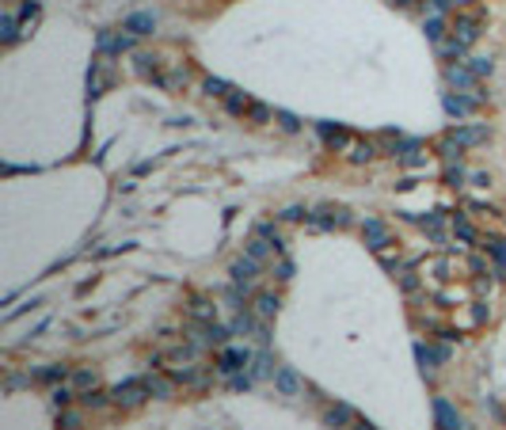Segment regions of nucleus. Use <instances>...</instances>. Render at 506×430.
<instances>
[{
  "label": "nucleus",
  "instance_id": "5fc2aeb1",
  "mask_svg": "<svg viewBox=\"0 0 506 430\" xmlns=\"http://www.w3.org/2000/svg\"><path fill=\"white\" fill-rule=\"evenodd\" d=\"M351 430H381V427H373V422H369V419H358V422H354Z\"/></svg>",
  "mask_w": 506,
  "mask_h": 430
},
{
  "label": "nucleus",
  "instance_id": "6e6d98bb",
  "mask_svg": "<svg viewBox=\"0 0 506 430\" xmlns=\"http://www.w3.org/2000/svg\"><path fill=\"white\" fill-rule=\"evenodd\" d=\"M396 190H415V179H411V175H408V179H400V183H396Z\"/></svg>",
  "mask_w": 506,
  "mask_h": 430
},
{
  "label": "nucleus",
  "instance_id": "4d7b16f0",
  "mask_svg": "<svg viewBox=\"0 0 506 430\" xmlns=\"http://www.w3.org/2000/svg\"><path fill=\"white\" fill-rule=\"evenodd\" d=\"M396 4H400V8H411V4H415V0H396Z\"/></svg>",
  "mask_w": 506,
  "mask_h": 430
},
{
  "label": "nucleus",
  "instance_id": "f257e3e1",
  "mask_svg": "<svg viewBox=\"0 0 506 430\" xmlns=\"http://www.w3.org/2000/svg\"><path fill=\"white\" fill-rule=\"evenodd\" d=\"M441 141L446 145H453V149H476V145H487L491 141V130L483 122H472V126H453V130H446L441 133Z\"/></svg>",
  "mask_w": 506,
  "mask_h": 430
},
{
  "label": "nucleus",
  "instance_id": "49530a36",
  "mask_svg": "<svg viewBox=\"0 0 506 430\" xmlns=\"http://www.w3.org/2000/svg\"><path fill=\"white\" fill-rule=\"evenodd\" d=\"M468 4H472V0H430V8L438 12V16H446L449 8H468Z\"/></svg>",
  "mask_w": 506,
  "mask_h": 430
},
{
  "label": "nucleus",
  "instance_id": "9b49d317",
  "mask_svg": "<svg viewBox=\"0 0 506 430\" xmlns=\"http://www.w3.org/2000/svg\"><path fill=\"white\" fill-rule=\"evenodd\" d=\"M274 392H278V396H286V400L305 396V377L294 370V365H278V373H274Z\"/></svg>",
  "mask_w": 506,
  "mask_h": 430
},
{
  "label": "nucleus",
  "instance_id": "864d4df0",
  "mask_svg": "<svg viewBox=\"0 0 506 430\" xmlns=\"http://www.w3.org/2000/svg\"><path fill=\"white\" fill-rule=\"evenodd\" d=\"M472 183H476V187H491V175L480 172V175H472Z\"/></svg>",
  "mask_w": 506,
  "mask_h": 430
},
{
  "label": "nucleus",
  "instance_id": "ddd939ff",
  "mask_svg": "<svg viewBox=\"0 0 506 430\" xmlns=\"http://www.w3.org/2000/svg\"><path fill=\"white\" fill-rule=\"evenodd\" d=\"M229 274H232V282H236V286H255V282H259V274H263V263L255 256H240V259H232Z\"/></svg>",
  "mask_w": 506,
  "mask_h": 430
},
{
  "label": "nucleus",
  "instance_id": "f704fd0d",
  "mask_svg": "<svg viewBox=\"0 0 506 430\" xmlns=\"http://www.w3.org/2000/svg\"><path fill=\"white\" fill-rule=\"evenodd\" d=\"M274 115H278V111L270 107V103H259V100H255V107H252V115H248V122H252V126H270V122H274Z\"/></svg>",
  "mask_w": 506,
  "mask_h": 430
},
{
  "label": "nucleus",
  "instance_id": "c9c22d12",
  "mask_svg": "<svg viewBox=\"0 0 506 430\" xmlns=\"http://www.w3.org/2000/svg\"><path fill=\"white\" fill-rule=\"evenodd\" d=\"M76 396H80V392H76L73 385H65V381H61L58 389H54V396H50V404H54V407H58V411H61V407H69V404H73Z\"/></svg>",
  "mask_w": 506,
  "mask_h": 430
},
{
  "label": "nucleus",
  "instance_id": "f8f14e48",
  "mask_svg": "<svg viewBox=\"0 0 506 430\" xmlns=\"http://www.w3.org/2000/svg\"><path fill=\"white\" fill-rule=\"evenodd\" d=\"M316 133H320V141H324L331 152H346V149L354 145L351 130H346V126H339V122H320Z\"/></svg>",
  "mask_w": 506,
  "mask_h": 430
},
{
  "label": "nucleus",
  "instance_id": "a211bd4d",
  "mask_svg": "<svg viewBox=\"0 0 506 430\" xmlns=\"http://www.w3.org/2000/svg\"><path fill=\"white\" fill-rule=\"evenodd\" d=\"M252 308H255L259 320H274L278 308H282V297H278L274 290H259V293H255V301H252Z\"/></svg>",
  "mask_w": 506,
  "mask_h": 430
},
{
  "label": "nucleus",
  "instance_id": "7c9ffc66",
  "mask_svg": "<svg viewBox=\"0 0 506 430\" xmlns=\"http://www.w3.org/2000/svg\"><path fill=\"white\" fill-rule=\"evenodd\" d=\"M480 248H487L491 256H495L498 278H503V274H506V240H503V236H487V240H480Z\"/></svg>",
  "mask_w": 506,
  "mask_h": 430
},
{
  "label": "nucleus",
  "instance_id": "f03ea898",
  "mask_svg": "<svg viewBox=\"0 0 506 430\" xmlns=\"http://www.w3.org/2000/svg\"><path fill=\"white\" fill-rule=\"evenodd\" d=\"M148 400V385H145V373L141 377H130V381H118L115 389H111V404L118 407H138Z\"/></svg>",
  "mask_w": 506,
  "mask_h": 430
},
{
  "label": "nucleus",
  "instance_id": "473e14b6",
  "mask_svg": "<svg viewBox=\"0 0 506 430\" xmlns=\"http://www.w3.org/2000/svg\"><path fill=\"white\" fill-rule=\"evenodd\" d=\"M202 91L210 95V100H229V91H232V84L229 80H221V76H206V84H202Z\"/></svg>",
  "mask_w": 506,
  "mask_h": 430
},
{
  "label": "nucleus",
  "instance_id": "6ab92c4d",
  "mask_svg": "<svg viewBox=\"0 0 506 430\" xmlns=\"http://www.w3.org/2000/svg\"><path fill=\"white\" fill-rule=\"evenodd\" d=\"M396 160H400L404 168H426V152H423V145H419V141H408V137L400 141V149H396Z\"/></svg>",
  "mask_w": 506,
  "mask_h": 430
},
{
  "label": "nucleus",
  "instance_id": "0eeeda50",
  "mask_svg": "<svg viewBox=\"0 0 506 430\" xmlns=\"http://www.w3.org/2000/svg\"><path fill=\"white\" fill-rule=\"evenodd\" d=\"M133 38H138V34H130V31H99L96 50L107 54V58H122V54L133 50Z\"/></svg>",
  "mask_w": 506,
  "mask_h": 430
},
{
  "label": "nucleus",
  "instance_id": "393cba45",
  "mask_svg": "<svg viewBox=\"0 0 506 430\" xmlns=\"http://www.w3.org/2000/svg\"><path fill=\"white\" fill-rule=\"evenodd\" d=\"M187 313H190V320H195V324H213V320H217V305L206 301V297H190Z\"/></svg>",
  "mask_w": 506,
  "mask_h": 430
},
{
  "label": "nucleus",
  "instance_id": "37998d69",
  "mask_svg": "<svg viewBox=\"0 0 506 430\" xmlns=\"http://www.w3.org/2000/svg\"><path fill=\"white\" fill-rule=\"evenodd\" d=\"M58 430H80V415L69 411V407H61L58 411Z\"/></svg>",
  "mask_w": 506,
  "mask_h": 430
},
{
  "label": "nucleus",
  "instance_id": "bb28decb",
  "mask_svg": "<svg viewBox=\"0 0 506 430\" xmlns=\"http://www.w3.org/2000/svg\"><path fill=\"white\" fill-rule=\"evenodd\" d=\"M73 377V365H42V370H34L31 381H38V385H58V381H69Z\"/></svg>",
  "mask_w": 506,
  "mask_h": 430
},
{
  "label": "nucleus",
  "instance_id": "4468645a",
  "mask_svg": "<svg viewBox=\"0 0 506 430\" xmlns=\"http://www.w3.org/2000/svg\"><path fill=\"white\" fill-rule=\"evenodd\" d=\"M434 427L438 430H465V419L446 396H434Z\"/></svg>",
  "mask_w": 506,
  "mask_h": 430
},
{
  "label": "nucleus",
  "instance_id": "6e6552de",
  "mask_svg": "<svg viewBox=\"0 0 506 430\" xmlns=\"http://www.w3.org/2000/svg\"><path fill=\"white\" fill-rule=\"evenodd\" d=\"M133 73H138L141 80H153L156 88H160V84H164V73H168V69H164V58H160V54L138 50V54H133Z\"/></svg>",
  "mask_w": 506,
  "mask_h": 430
},
{
  "label": "nucleus",
  "instance_id": "7ed1b4c3",
  "mask_svg": "<svg viewBox=\"0 0 506 430\" xmlns=\"http://www.w3.org/2000/svg\"><path fill=\"white\" fill-rule=\"evenodd\" d=\"M354 221V214L346 206H335V202H324V206H316L312 210V217H309V225L312 229H346V225Z\"/></svg>",
  "mask_w": 506,
  "mask_h": 430
},
{
  "label": "nucleus",
  "instance_id": "4c0bfd02",
  "mask_svg": "<svg viewBox=\"0 0 506 430\" xmlns=\"http://www.w3.org/2000/svg\"><path fill=\"white\" fill-rule=\"evenodd\" d=\"M270 251H274V248H270V240H263L259 232H252V240H248V256H255V259L263 263V259H267Z\"/></svg>",
  "mask_w": 506,
  "mask_h": 430
},
{
  "label": "nucleus",
  "instance_id": "412c9836",
  "mask_svg": "<svg viewBox=\"0 0 506 430\" xmlns=\"http://www.w3.org/2000/svg\"><path fill=\"white\" fill-rule=\"evenodd\" d=\"M187 84H190V65L175 61V65L164 73V84H160V88H164V91H187Z\"/></svg>",
  "mask_w": 506,
  "mask_h": 430
},
{
  "label": "nucleus",
  "instance_id": "c85d7f7f",
  "mask_svg": "<svg viewBox=\"0 0 506 430\" xmlns=\"http://www.w3.org/2000/svg\"><path fill=\"white\" fill-rule=\"evenodd\" d=\"M274 373H278L274 370V354H270V350H259V354L252 358V377L255 381H267V377L274 381Z\"/></svg>",
  "mask_w": 506,
  "mask_h": 430
},
{
  "label": "nucleus",
  "instance_id": "dca6fc26",
  "mask_svg": "<svg viewBox=\"0 0 506 430\" xmlns=\"http://www.w3.org/2000/svg\"><path fill=\"white\" fill-rule=\"evenodd\" d=\"M446 84L449 88H457V91H465V88H476V73L468 69V61H449L446 65Z\"/></svg>",
  "mask_w": 506,
  "mask_h": 430
},
{
  "label": "nucleus",
  "instance_id": "39448f33",
  "mask_svg": "<svg viewBox=\"0 0 506 430\" xmlns=\"http://www.w3.org/2000/svg\"><path fill=\"white\" fill-rule=\"evenodd\" d=\"M111 80H115V58L96 54V61H91V69H88V95H91V100L103 95V91L111 88Z\"/></svg>",
  "mask_w": 506,
  "mask_h": 430
},
{
  "label": "nucleus",
  "instance_id": "c03bdc74",
  "mask_svg": "<svg viewBox=\"0 0 506 430\" xmlns=\"http://www.w3.org/2000/svg\"><path fill=\"white\" fill-rule=\"evenodd\" d=\"M430 271H434V278H438V282H449V278H453V259H434Z\"/></svg>",
  "mask_w": 506,
  "mask_h": 430
},
{
  "label": "nucleus",
  "instance_id": "aec40b11",
  "mask_svg": "<svg viewBox=\"0 0 506 430\" xmlns=\"http://www.w3.org/2000/svg\"><path fill=\"white\" fill-rule=\"evenodd\" d=\"M156 23H160V19H156V12H133V16H126V23H122V31H130V34H153L156 31Z\"/></svg>",
  "mask_w": 506,
  "mask_h": 430
},
{
  "label": "nucleus",
  "instance_id": "20e7f679",
  "mask_svg": "<svg viewBox=\"0 0 506 430\" xmlns=\"http://www.w3.org/2000/svg\"><path fill=\"white\" fill-rule=\"evenodd\" d=\"M483 100H487V91H483L480 84H476V88H472V95H465V91H449L441 107H446V115H449V118H468V115H472V111L480 107Z\"/></svg>",
  "mask_w": 506,
  "mask_h": 430
},
{
  "label": "nucleus",
  "instance_id": "58836bf2",
  "mask_svg": "<svg viewBox=\"0 0 506 430\" xmlns=\"http://www.w3.org/2000/svg\"><path fill=\"white\" fill-rule=\"evenodd\" d=\"M468 69L476 73V80H483V76L495 73V58H468Z\"/></svg>",
  "mask_w": 506,
  "mask_h": 430
},
{
  "label": "nucleus",
  "instance_id": "79ce46f5",
  "mask_svg": "<svg viewBox=\"0 0 506 430\" xmlns=\"http://www.w3.org/2000/svg\"><path fill=\"white\" fill-rule=\"evenodd\" d=\"M465 179L468 175H465V168H461V160L446 168V187H465Z\"/></svg>",
  "mask_w": 506,
  "mask_h": 430
},
{
  "label": "nucleus",
  "instance_id": "72a5a7b5",
  "mask_svg": "<svg viewBox=\"0 0 506 430\" xmlns=\"http://www.w3.org/2000/svg\"><path fill=\"white\" fill-rule=\"evenodd\" d=\"M423 31H426V38H430L434 46H441V42H446V19H441L438 12H434V16L423 23Z\"/></svg>",
  "mask_w": 506,
  "mask_h": 430
},
{
  "label": "nucleus",
  "instance_id": "c756f323",
  "mask_svg": "<svg viewBox=\"0 0 506 430\" xmlns=\"http://www.w3.org/2000/svg\"><path fill=\"white\" fill-rule=\"evenodd\" d=\"M255 232H259L263 240H270V248H274V251H286V236H282V229H278L274 221H259V225H255Z\"/></svg>",
  "mask_w": 506,
  "mask_h": 430
},
{
  "label": "nucleus",
  "instance_id": "5701e85b",
  "mask_svg": "<svg viewBox=\"0 0 506 430\" xmlns=\"http://www.w3.org/2000/svg\"><path fill=\"white\" fill-rule=\"evenodd\" d=\"M252 107H255V100L248 95V91H240V88H232L229 100H225V111H229L232 118H248V115H252Z\"/></svg>",
  "mask_w": 506,
  "mask_h": 430
},
{
  "label": "nucleus",
  "instance_id": "603ef678",
  "mask_svg": "<svg viewBox=\"0 0 506 430\" xmlns=\"http://www.w3.org/2000/svg\"><path fill=\"white\" fill-rule=\"evenodd\" d=\"M472 271H476V278H480V274H495V271H491V267H487V263H483V259H480V256H476V259H472Z\"/></svg>",
  "mask_w": 506,
  "mask_h": 430
},
{
  "label": "nucleus",
  "instance_id": "ea45409f",
  "mask_svg": "<svg viewBox=\"0 0 506 430\" xmlns=\"http://www.w3.org/2000/svg\"><path fill=\"white\" fill-rule=\"evenodd\" d=\"M274 122H278V130H282V133H297V130H301V118L289 115V111H278Z\"/></svg>",
  "mask_w": 506,
  "mask_h": 430
},
{
  "label": "nucleus",
  "instance_id": "8fccbe9b",
  "mask_svg": "<svg viewBox=\"0 0 506 430\" xmlns=\"http://www.w3.org/2000/svg\"><path fill=\"white\" fill-rule=\"evenodd\" d=\"M472 320L476 324H483V320H491V308L483 305V301H476V308H472Z\"/></svg>",
  "mask_w": 506,
  "mask_h": 430
},
{
  "label": "nucleus",
  "instance_id": "a19ab883",
  "mask_svg": "<svg viewBox=\"0 0 506 430\" xmlns=\"http://www.w3.org/2000/svg\"><path fill=\"white\" fill-rule=\"evenodd\" d=\"M278 217H282L286 225H297V221H309V217H312V210H305V206H286Z\"/></svg>",
  "mask_w": 506,
  "mask_h": 430
},
{
  "label": "nucleus",
  "instance_id": "3c124183",
  "mask_svg": "<svg viewBox=\"0 0 506 430\" xmlns=\"http://www.w3.org/2000/svg\"><path fill=\"white\" fill-rule=\"evenodd\" d=\"M381 263L388 267V271H400V259L392 256V251H381Z\"/></svg>",
  "mask_w": 506,
  "mask_h": 430
},
{
  "label": "nucleus",
  "instance_id": "423d86ee",
  "mask_svg": "<svg viewBox=\"0 0 506 430\" xmlns=\"http://www.w3.org/2000/svg\"><path fill=\"white\" fill-rule=\"evenodd\" d=\"M252 350L248 347H217V362H213V370L225 373V377H232V373H240L244 365H252Z\"/></svg>",
  "mask_w": 506,
  "mask_h": 430
},
{
  "label": "nucleus",
  "instance_id": "9d476101",
  "mask_svg": "<svg viewBox=\"0 0 506 430\" xmlns=\"http://www.w3.org/2000/svg\"><path fill=\"white\" fill-rule=\"evenodd\" d=\"M362 240H366V248L369 251H388V244H392V229L384 221H377V217H366L362 221Z\"/></svg>",
  "mask_w": 506,
  "mask_h": 430
},
{
  "label": "nucleus",
  "instance_id": "2eb2a0df",
  "mask_svg": "<svg viewBox=\"0 0 506 430\" xmlns=\"http://www.w3.org/2000/svg\"><path fill=\"white\" fill-rule=\"evenodd\" d=\"M415 358H419V370L423 373H434L438 365H446L453 358L449 347H426V343H415Z\"/></svg>",
  "mask_w": 506,
  "mask_h": 430
},
{
  "label": "nucleus",
  "instance_id": "a18cd8bd",
  "mask_svg": "<svg viewBox=\"0 0 506 430\" xmlns=\"http://www.w3.org/2000/svg\"><path fill=\"white\" fill-rule=\"evenodd\" d=\"M84 407H103L107 400H111V392H103V389H91V392H84Z\"/></svg>",
  "mask_w": 506,
  "mask_h": 430
},
{
  "label": "nucleus",
  "instance_id": "b1692460",
  "mask_svg": "<svg viewBox=\"0 0 506 430\" xmlns=\"http://www.w3.org/2000/svg\"><path fill=\"white\" fill-rule=\"evenodd\" d=\"M145 385H148V396H153V400H172V396H175V381H172V377L145 373Z\"/></svg>",
  "mask_w": 506,
  "mask_h": 430
},
{
  "label": "nucleus",
  "instance_id": "2f4dec72",
  "mask_svg": "<svg viewBox=\"0 0 506 430\" xmlns=\"http://www.w3.org/2000/svg\"><path fill=\"white\" fill-rule=\"evenodd\" d=\"M449 229H453V236H457L461 244H476L480 240V236H476V229H472V221H468V217H453V221H449Z\"/></svg>",
  "mask_w": 506,
  "mask_h": 430
},
{
  "label": "nucleus",
  "instance_id": "f3484780",
  "mask_svg": "<svg viewBox=\"0 0 506 430\" xmlns=\"http://www.w3.org/2000/svg\"><path fill=\"white\" fill-rule=\"evenodd\" d=\"M324 422L331 430H346V427H354V422H358V415H354L351 404H327L324 407Z\"/></svg>",
  "mask_w": 506,
  "mask_h": 430
},
{
  "label": "nucleus",
  "instance_id": "de8ad7c7",
  "mask_svg": "<svg viewBox=\"0 0 506 430\" xmlns=\"http://www.w3.org/2000/svg\"><path fill=\"white\" fill-rule=\"evenodd\" d=\"M252 385H255V377H252V373H244V370H240V373H232V377H229V389H236V392L252 389Z\"/></svg>",
  "mask_w": 506,
  "mask_h": 430
},
{
  "label": "nucleus",
  "instance_id": "09e8293b",
  "mask_svg": "<svg viewBox=\"0 0 506 430\" xmlns=\"http://www.w3.org/2000/svg\"><path fill=\"white\" fill-rule=\"evenodd\" d=\"M294 271H297L294 259H282V263L274 267V278H278V282H289V278H294Z\"/></svg>",
  "mask_w": 506,
  "mask_h": 430
},
{
  "label": "nucleus",
  "instance_id": "cd10ccee",
  "mask_svg": "<svg viewBox=\"0 0 506 430\" xmlns=\"http://www.w3.org/2000/svg\"><path fill=\"white\" fill-rule=\"evenodd\" d=\"M0 42L4 46H16L19 42V16L12 8H4V16H0Z\"/></svg>",
  "mask_w": 506,
  "mask_h": 430
},
{
  "label": "nucleus",
  "instance_id": "1a4fd4ad",
  "mask_svg": "<svg viewBox=\"0 0 506 430\" xmlns=\"http://www.w3.org/2000/svg\"><path fill=\"white\" fill-rule=\"evenodd\" d=\"M229 335H232V328H225V324H198L195 331H190V343L195 347H229Z\"/></svg>",
  "mask_w": 506,
  "mask_h": 430
},
{
  "label": "nucleus",
  "instance_id": "4be33fe9",
  "mask_svg": "<svg viewBox=\"0 0 506 430\" xmlns=\"http://www.w3.org/2000/svg\"><path fill=\"white\" fill-rule=\"evenodd\" d=\"M377 141H369V137H354V145L351 149H346V160H351V164H369V160L377 157Z\"/></svg>",
  "mask_w": 506,
  "mask_h": 430
},
{
  "label": "nucleus",
  "instance_id": "e433bc0d",
  "mask_svg": "<svg viewBox=\"0 0 506 430\" xmlns=\"http://www.w3.org/2000/svg\"><path fill=\"white\" fill-rule=\"evenodd\" d=\"M396 278H400V290L404 293H419V286H423V278L415 274V267H400V274H396Z\"/></svg>",
  "mask_w": 506,
  "mask_h": 430
},
{
  "label": "nucleus",
  "instance_id": "a878e982",
  "mask_svg": "<svg viewBox=\"0 0 506 430\" xmlns=\"http://www.w3.org/2000/svg\"><path fill=\"white\" fill-rule=\"evenodd\" d=\"M69 385H73L76 392H91V389H99V373L91 370V365H80V370H73V377H69Z\"/></svg>",
  "mask_w": 506,
  "mask_h": 430
}]
</instances>
